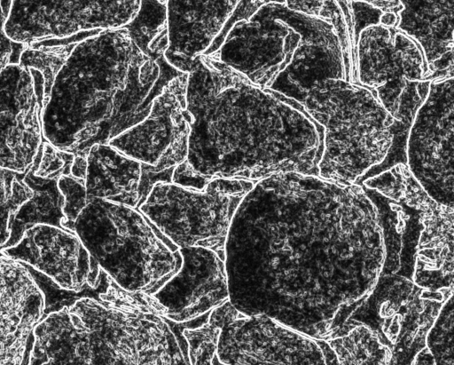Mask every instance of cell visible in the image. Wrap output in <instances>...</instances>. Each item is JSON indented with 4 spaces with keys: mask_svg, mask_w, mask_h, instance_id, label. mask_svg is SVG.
Segmentation results:
<instances>
[{
    "mask_svg": "<svg viewBox=\"0 0 454 365\" xmlns=\"http://www.w3.org/2000/svg\"><path fill=\"white\" fill-rule=\"evenodd\" d=\"M243 0H166L165 61L188 74L220 46Z\"/></svg>",
    "mask_w": 454,
    "mask_h": 365,
    "instance_id": "obj_17",
    "label": "cell"
},
{
    "mask_svg": "<svg viewBox=\"0 0 454 365\" xmlns=\"http://www.w3.org/2000/svg\"><path fill=\"white\" fill-rule=\"evenodd\" d=\"M453 290L434 291L398 274H380L349 316L375 330L391 350L390 364H412L426 335Z\"/></svg>",
    "mask_w": 454,
    "mask_h": 365,
    "instance_id": "obj_10",
    "label": "cell"
},
{
    "mask_svg": "<svg viewBox=\"0 0 454 365\" xmlns=\"http://www.w3.org/2000/svg\"><path fill=\"white\" fill-rule=\"evenodd\" d=\"M178 72L143 50L127 28L78 41L57 73L42 109L44 140L87 155L140 122Z\"/></svg>",
    "mask_w": 454,
    "mask_h": 365,
    "instance_id": "obj_3",
    "label": "cell"
},
{
    "mask_svg": "<svg viewBox=\"0 0 454 365\" xmlns=\"http://www.w3.org/2000/svg\"><path fill=\"white\" fill-rule=\"evenodd\" d=\"M186 160L206 177L256 182L317 173L322 129L302 104L257 85L211 55L187 74Z\"/></svg>",
    "mask_w": 454,
    "mask_h": 365,
    "instance_id": "obj_2",
    "label": "cell"
},
{
    "mask_svg": "<svg viewBox=\"0 0 454 365\" xmlns=\"http://www.w3.org/2000/svg\"><path fill=\"white\" fill-rule=\"evenodd\" d=\"M186 83L185 73L169 79L153 99L148 114L107 144L153 172L172 171L188 152Z\"/></svg>",
    "mask_w": 454,
    "mask_h": 365,
    "instance_id": "obj_13",
    "label": "cell"
},
{
    "mask_svg": "<svg viewBox=\"0 0 454 365\" xmlns=\"http://www.w3.org/2000/svg\"><path fill=\"white\" fill-rule=\"evenodd\" d=\"M74 157V154L58 149L44 140L30 168L38 177L59 179L61 175L70 174Z\"/></svg>",
    "mask_w": 454,
    "mask_h": 365,
    "instance_id": "obj_28",
    "label": "cell"
},
{
    "mask_svg": "<svg viewBox=\"0 0 454 365\" xmlns=\"http://www.w3.org/2000/svg\"><path fill=\"white\" fill-rule=\"evenodd\" d=\"M435 78L421 46L404 31L378 22L359 32L354 52V82L371 90L404 125L410 126Z\"/></svg>",
    "mask_w": 454,
    "mask_h": 365,
    "instance_id": "obj_9",
    "label": "cell"
},
{
    "mask_svg": "<svg viewBox=\"0 0 454 365\" xmlns=\"http://www.w3.org/2000/svg\"><path fill=\"white\" fill-rule=\"evenodd\" d=\"M4 1V0H0V71L11 63L13 44H15L7 36L4 31L7 11L4 10L5 5Z\"/></svg>",
    "mask_w": 454,
    "mask_h": 365,
    "instance_id": "obj_30",
    "label": "cell"
},
{
    "mask_svg": "<svg viewBox=\"0 0 454 365\" xmlns=\"http://www.w3.org/2000/svg\"><path fill=\"white\" fill-rule=\"evenodd\" d=\"M412 364H435V362L430 351L425 346L417 353Z\"/></svg>",
    "mask_w": 454,
    "mask_h": 365,
    "instance_id": "obj_32",
    "label": "cell"
},
{
    "mask_svg": "<svg viewBox=\"0 0 454 365\" xmlns=\"http://www.w3.org/2000/svg\"><path fill=\"white\" fill-rule=\"evenodd\" d=\"M72 231L121 289L153 293L180 266L179 248L136 207L88 199Z\"/></svg>",
    "mask_w": 454,
    "mask_h": 365,
    "instance_id": "obj_7",
    "label": "cell"
},
{
    "mask_svg": "<svg viewBox=\"0 0 454 365\" xmlns=\"http://www.w3.org/2000/svg\"><path fill=\"white\" fill-rule=\"evenodd\" d=\"M302 106L322 129L320 177L361 183L405 163L408 126L395 119L368 88L347 79L315 83Z\"/></svg>",
    "mask_w": 454,
    "mask_h": 365,
    "instance_id": "obj_5",
    "label": "cell"
},
{
    "mask_svg": "<svg viewBox=\"0 0 454 365\" xmlns=\"http://www.w3.org/2000/svg\"><path fill=\"white\" fill-rule=\"evenodd\" d=\"M32 195L21 174L0 168V249L9 240L14 214Z\"/></svg>",
    "mask_w": 454,
    "mask_h": 365,
    "instance_id": "obj_24",
    "label": "cell"
},
{
    "mask_svg": "<svg viewBox=\"0 0 454 365\" xmlns=\"http://www.w3.org/2000/svg\"><path fill=\"white\" fill-rule=\"evenodd\" d=\"M252 83L302 104L328 78L354 82V54L334 24L288 8L254 4L235 20L211 54Z\"/></svg>",
    "mask_w": 454,
    "mask_h": 365,
    "instance_id": "obj_4",
    "label": "cell"
},
{
    "mask_svg": "<svg viewBox=\"0 0 454 365\" xmlns=\"http://www.w3.org/2000/svg\"><path fill=\"white\" fill-rule=\"evenodd\" d=\"M57 184L64 197V218L60 221V226L72 231L74 220L88 202L84 180L75 179L70 174L61 175Z\"/></svg>",
    "mask_w": 454,
    "mask_h": 365,
    "instance_id": "obj_27",
    "label": "cell"
},
{
    "mask_svg": "<svg viewBox=\"0 0 454 365\" xmlns=\"http://www.w3.org/2000/svg\"><path fill=\"white\" fill-rule=\"evenodd\" d=\"M43 98L31 71L11 62L0 71V168L25 174L43 143Z\"/></svg>",
    "mask_w": 454,
    "mask_h": 365,
    "instance_id": "obj_15",
    "label": "cell"
},
{
    "mask_svg": "<svg viewBox=\"0 0 454 365\" xmlns=\"http://www.w3.org/2000/svg\"><path fill=\"white\" fill-rule=\"evenodd\" d=\"M378 211L361 185L279 172L240 201L224 244L229 300L325 339L361 305L381 274Z\"/></svg>",
    "mask_w": 454,
    "mask_h": 365,
    "instance_id": "obj_1",
    "label": "cell"
},
{
    "mask_svg": "<svg viewBox=\"0 0 454 365\" xmlns=\"http://www.w3.org/2000/svg\"><path fill=\"white\" fill-rule=\"evenodd\" d=\"M67 305L50 331L51 348L64 364H188L161 315L89 296Z\"/></svg>",
    "mask_w": 454,
    "mask_h": 365,
    "instance_id": "obj_6",
    "label": "cell"
},
{
    "mask_svg": "<svg viewBox=\"0 0 454 365\" xmlns=\"http://www.w3.org/2000/svg\"><path fill=\"white\" fill-rule=\"evenodd\" d=\"M22 180L32 190L33 195L14 214L10 237L4 247L15 244L24 230L36 223L60 226L64 218V197L58 187V179L38 177L29 168L22 175Z\"/></svg>",
    "mask_w": 454,
    "mask_h": 365,
    "instance_id": "obj_21",
    "label": "cell"
},
{
    "mask_svg": "<svg viewBox=\"0 0 454 365\" xmlns=\"http://www.w3.org/2000/svg\"><path fill=\"white\" fill-rule=\"evenodd\" d=\"M87 155H74L70 168V175L75 179L85 180L87 171Z\"/></svg>",
    "mask_w": 454,
    "mask_h": 365,
    "instance_id": "obj_31",
    "label": "cell"
},
{
    "mask_svg": "<svg viewBox=\"0 0 454 365\" xmlns=\"http://www.w3.org/2000/svg\"><path fill=\"white\" fill-rule=\"evenodd\" d=\"M179 268L153 293L161 316L177 323L193 321L229 299L224 257L202 247L179 248Z\"/></svg>",
    "mask_w": 454,
    "mask_h": 365,
    "instance_id": "obj_16",
    "label": "cell"
},
{
    "mask_svg": "<svg viewBox=\"0 0 454 365\" xmlns=\"http://www.w3.org/2000/svg\"><path fill=\"white\" fill-rule=\"evenodd\" d=\"M142 0H11L4 31L15 44L30 45L82 33L127 28Z\"/></svg>",
    "mask_w": 454,
    "mask_h": 365,
    "instance_id": "obj_12",
    "label": "cell"
},
{
    "mask_svg": "<svg viewBox=\"0 0 454 365\" xmlns=\"http://www.w3.org/2000/svg\"><path fill=\"white\" fill-rule=\"evenodd\" d=\"M212 178L196 171L185 159L172 171L171 182L188 188L202 190Z\"/></svg>",
    "mask_w": 454,
    "mask_h": 365,
    "instance_id": "obj_29",
    "label": "cell"
},
{
    "mask_svg": "<svg viewBox=\"0 0 454 365\" xmlns=\"http://www.w3.org/2000/svg\"><path fill=\"white\" fill-rule=\"evenodd\" d=\"M454 79H434L408 128L405 164L436 202L453 208Z\"/></svg>",
    "mask_w": 454,
    "mask_h": 365,
    "instance_id": "obj_11",
    "label": "cell"
},
{
    "mask_svg": "<svg viewBox=\"0 0 454 365\" xmlns=\"http://www.w3.org/2000/svg\"><path fill=\"white\" fill-rule=\"evenodd\" d=\"M254 183L215 177L197 190L158 181L137 209L177 248L202 247L224 257L232 217Z\"/></svg>",
    "mask_w": 454,
    "mask_h": 365,
    "instance_id": "obj_8",
    "label": "cell"
},
{
    "mask_svg": "<svg viewBox=\"0 0 454 365\" xmlns=\"http://www.w3.org/2000/svg\"><path fill=\"white\" fill-rule=\"evenodd\" d=\"M84 180L88 199L101 198L137 207L142 165L109 144H97L87 153Z\"/></svg>",
    "mask_w": 454,
    "mask_h": 365,
    "instance_id": "obj_20",
    "label": "cell"
},
{
    "mask_svg": "<svg viewBox=\"0 0 454 365\" xmlns=\"http://www.w3.org/2000/svg\"><path fill=\"white\" fill-rule=\"evenodd\" d=\"M90 36L82 33L66 39L47 40L30 45H22L18 63L37 71L43 82V107L46 103L55 76L74 44Z\"/></svg>",
    "mask_w": 454,
    "mask_h": 365,
    "instance_id": "obj_23",
    "label": "cell"
},
{
    "mask_svg": "<svg viewBox=\"0 0 454 365\" xmlns=\"http://www.w3.org/2000/svg\"><path fill=\"white\" fill-rule=\"evenodd\" d=\"M454 306L453 295L442 305L440 311L426 335V347L435 364H454Z\"/></svg>",
    "mask_w": 454,
    "mask_h": 365,
    "instance_id": "obj_25",
    "label": "cell"
},
{
    "mask_svg": "<svg viewBox=\"0 0 454 365\" xmlns=\"http://www.w3.org/2000/svg\"><path fill=\"white\" fill-rule=\"evenodd\" d=\"M45 297L25 264L0 252V364H27L35 325Z\"/></svg>",
    "mask_w": 454,
    "mask_h": 365,
    "instance_id": "obj_19",
    "label": "cell"
},
{
    "mask_svg": "<svg viewBox=\"0 0 454 365\" xmlns=\"http://www.w3.org/2000/svg\"><path fill=\"white\" fill-rule=\"evenodd\" d=\"M339 364L379 365L391 363V350L380 335L366 324L348 318L325 339Z\"/></svg>",
    "mask_w": 454,
    "mask_h": 365,
    "instance_id": "obj_22",
    "label": "cell"
},
{
    "mask_svg": "<svg viewBox=\"0 0 454 365\" xmlns=\"http://www.w3.org/2000/svg\"><path fill=\"white\" fill-rule=\"evenodd\" d=\"M220 330V324L209 313L201 325L184 329L182 336L188 364H220L216 355Z\"/></svg>",
    "mask_w": 454,
    "mask_h": 365,
    "instance_id": "obj_26",
    "label": "cell"
},
{
    "mask_svg": "<svg viewBox=\"0 0 454 365\" xmlns=\"http://www.w3.org/2000/svg\"><path fill=\"white\" fill-rule=\"evenodd\" d=\"M323 339L299 332L265 314L239 312L221 328L220 364H326Z\"/></svg>",
    "mask_w": 454,
    "mask_h": 365,
    "instance_id": "obj_14",
    "label": "cell"
},
{
    "mask_svg": "<svg viewBox=\"0 0 454 365\" xmlns=\"http://www.w3.org/2000/svg\"><path fill=\"white\" fill-rule=\"evenodd\" d=\"M0 252L75 293L89 288L91 274L100 267L74 232L48 223L26 228L15 244Z\"/></svg>",
    "mask_w": 454,
    "mask_h": 365,
    "instance_id": "obj_18",
    "label": "cell"
}]
</instances>
